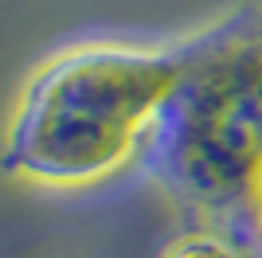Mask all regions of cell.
Returning <instances> with one entry per match:
<instances>
[{"mask_svg": "<svg viewBox=\"0 0 262 258\" xmlns=\"http://www.w3.org/2000/svg\"><path fill=\"white\" fill-rule=\"evenodd\" d=\"M180 78L176 51L86 43L28 82L8 125L4 164L47 188H86L145 153Z\"/></svg>", "mask_w": 262, "mask_h": 258, "instance_id": "6da1fadb", "label": "cell"}, {"mask_svg": "<svg viewBox=\"0 0 262 258\" xmlns=\"http://www.w3.org/2000/svg\"><path fill=\"white\" fill-rule=\"evenodd\" d=\"M180 78L145 141V164L184 204L247 215L262 168V12L180 47Z\"/></svg>", "mask_w": 262, "mask_h": 258, "instance_id": "7a4b0ae2", "label": "cell"}, {"mask_svg": "<svg viewBox=\"0 0 262 258\" xmlns=\"http://www.w3.org/2000/svg\"><path fill=\"white\" fill-rule=\"evenodd\" d=\"M157 258H247V250L219 227H192L168 239Z\"/></svg>", "mask_w": 262, "mask_h": 258, "instance_id": "3957f363", "label": "cell"}, {"mask_svg": "<svg viewBox=\"0 0 262 258\" xmlns=\"http://www.w3.org/2000/svg\"><path fill=\"white\" fill-rule=\"evenodd\" d=\"M247 219H251L254 231L262 235V168H258V176H254V184H251V196H247Z\"/></svg>", "mask_w": 262, "mask_h": 258, "instance_id": "277c9868", "label": "cell"}]
</instances>
